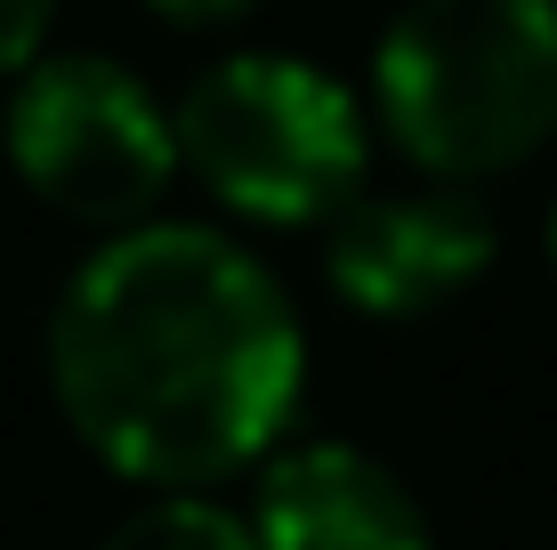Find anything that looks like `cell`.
<instances>
[{"label": "cell", "instance_id": "cell-1", "mask_svg": "<svg viewBox=\"0 0 557 550\" xmlns=\"http://www.w3.org/2000/svg\"><path fill=\"white\" fill-rule=\"evenodd\" d=\"M65 429L146 494H210L283 445L307 332L243 235L146 219L106 235L49 308Z\"/></svg>", "mask_w": 557, "mask_h": 550}, {"label": "cell", "instance_id": "cell-2", "mask_svg": "<svg viewBox=\"0 0 557 550\" xmlns=\"http://www.w3.org/2000/svg\"><path fill=\"white\" fill-rule=\"evenodd\" d=\"M372 122L445 186L533 162L557 138V0H405L372 49Z\"/></svg>", "mask_w": 557, "mask_h": 550}, {"label": "cell", "instance_id": "cell-3", "mask_svg": "<svg viewBox=\"0 0 557 550\" xmlns=\"http://www.w3.org/2000/svg\"><path fill=\"white\" fill-rule=\"evenodd\" d=\"M178 170L243 227H323L363 195L372 122L339 73L292 49H235L170 106Z\"/></svg>", "mask_w": 557, "mask_h": 550}, {"label": "cell", "instance_id": "cell-4", "mask_svg": "<svg viewBox=\"0 0 557 550\" xmlns=\"http://www.w3.org/2000/svg\"><path fill=\"white\" fill-rule=\"evenodd\" d=\"M9 162L57 219L122 235L162 211L178 179V130L122 57L41 49L9 98Z\"/></svg>", "mask_w": 557, "mask_h": 550}, {"label": "cell", "instance_id": "cell-5", "mask_svg": "<svg viewBox=\"0 0 557 550\" xmlns=\"http://www.w3.org/2000/svg\"><path fill=\"white\" fill-rule=\"evenodd\" d=\"M502 252L476 186L420 179L396 195H348L323 219V283L339 308L372 316V325H420V316L453 308L476 292Z\"/></svg>", "mask_w": 557, "mask_h": 550}, {"label": "cell", "instance_id": "cell-6", "mask_svg": "<svg viewBox=\"0 0 557 550\" xmlns=\"http://www.w3.org/2000/svg\"><path fill=\"white\" fill-rule=\"evenodd\" d=\"M259 550H436L420 494L356 438H299L259 462Z\"/></svg>", "mask_w": 557, "mask_h": 550}, {"label": "cell", "instance_id": "cell-7", "mask_svg": "<svg viewBox=\"0 0 557 550\" xmlns=\"http://www.w3.org/2000/svg\"><path fill=\"white\" fill-rule=\"evenodd\" d=\"M98 550H259V535L219 494H146Z\"/></svg>", "mask_w": 557, "mask_h": 550}, {"label": "cell", "instance_id": "cell-8", "mask_svg": "<svg viewBox=\"0 0 557 550\" xmlns=\"http://www.w3.org/2000/svg\"><path fill=\"white\" fill-rule=\"evenodd\" d=\"M49 25H57V0H0V82H16L49 49Z\"/></svg>", "mask_w": 557, "mask_h": 550}, {"label": "cell", "instance_id": "cell-9", "mask_svg": "<svg viewBox=\"0 0 557 550\" xmlns=\"http://www.w3.org/2000/svg\"><path fill=\"white\" fill-rule=\"evenodd\" d=\"M162 25H178V33H226V25H243V16L259 9V0H146Z\"/></svg>", "mask_w": 557, "mask_h": 550}, {"label": "cell", "instance_id": "cell-10", "mask_svg": "<svg viewBox=\"0 0 557 550\" xmlns=\"http://www.w3.org/2000/svg\"><path fill=\"white\" fill-rule=\"evenodd\" d=\"M542 243H549V276H557V203H549V227H542Z\"/></svg>", "mask_w": 557, "mask_h": 550}]
</instances>
